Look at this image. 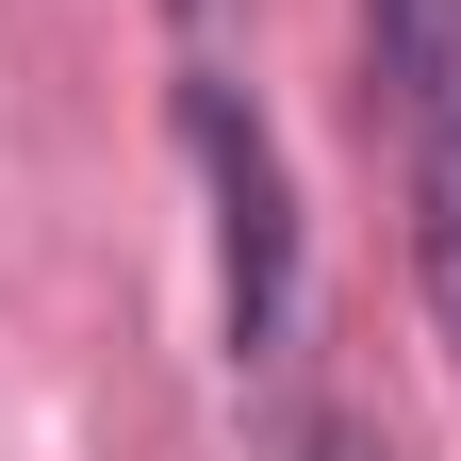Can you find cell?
Instances as JSON below:
<instances>
[{"mask_svg": "<svg viewBox=\"0 0 461 461\" xmlns=\"http://www.w3.org/2000/svg\"><path fill=\"white\" fill-rule=\"evenodd\" d=\"M182 149H198V182H214V280H230V363H297V165H280L264 132V99L248 83H214L182 67Z\"/></svg>", "mask_w": 461, "mask_h": 461, "instance_id": "1", "label": "cell"}, {"mask_svg": "<svg viewBox=\"0 0 461 461\" xmlns=\"http://www.w3.org/2000/svg\"><path fill=\"white\" fill-rule=\"evenodd\" d=\"M412 280L445 313V363H461V99L412 132Z\"/></svg>", "mask_w": 461, "mask_h": 461, "instance_id": "2", "label": "cell"}, {"mask_svg": "<svg viewBox=\"0 0 461 461\" xmlns=\"http://www.w3.org/2000/svg\"><path fill=\"white\" fill-rule=\"evenodd\" d=\"M363 33H379V99L429 132L461 99V0H363Z\"/></svg>", "mask_w": 461, "mask_h": 461, "instance_id": "3", "label": "cell"}, {"mask_svg": "<svg viewBox=\"0 0 461 461\" xmlns=\"http://www.w3.org/2000/svg\"><path fill=\"white\" fill-rule=\"evenodd\" d=\"M297 461H395V445H379V429H363V412H330V429H313V445H297Z\"/></svg>", "mask_w": 461, "mask_h": 461, "instance_id": "4", "label": "cell"}]
</instances>
